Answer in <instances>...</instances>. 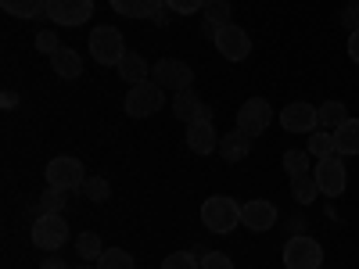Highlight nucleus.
Wrapping results in <instances>:
<instances>
[{
  "label": "nucleus",
  "mask_w": 359,
  "mask_h": 269,
  "mask_svg": "<svg viewBox=\"0 0 359 269\" xmlns=\"http://www.w3.org/2000/svg\"><path fill=\"white\" fill-rule=\"evenodd\" d=\"M50 69L57 79H79L83 76V57L72 47H62L57 54H50Z\"/></svg>",
  "instance_id": "f3484780"
},
{
  "label": "nucleus",
  "mask_w": 359,
  "mask_h": 269,
  "mask_svg": "<svg viewBox=\"0 0 359 269\" xmlns=\"http://www.w3.org/2000/svg\"><path fill=\"white\" fill-rule=\"evenodd\" d=\"M201 269H233V258L226 251H205L201 255Z\"/></svg>",
  "instance_id": "473e14b6"
},
{
  "label": "nucleus",
  "mask_w": 359,
  "mask_h": 269,
  "mask_svg": "<svg viewBox=\"0 0 359 269\" xmlns=\"http://www.w3.org/2000/svg\"><path fill=\"white\" fill-rule=\"evenodd\" d=\"M205 4H208V0H165V8L176 11V15H194V11H201Z\"/></svg>",
  "instance_id": "72a5a7b5"
},
{
  "label": "nucleus",
  "mask_w": 359,
  "mask_h": 269,
  "mask_svg": "<svg viewBox=\"0 0 359 269\" xmlns=\"http://www.w3.org/2000/svg\"><path fill=\"white\" fill-rule=\"evenodd\" d=\"M212 40H216V50L226 57V62H245V57L252 54V36L245 33L241 25H233V22L219 25Z\"/></svg>",
  "instance_id": "9d476101"
},
{
  "label": "nucleus",
  "mask_w": 359,
  "mask_h": 269,
  "mask_svg": "<svg viewBox=\"0 0 359 269\" xmlns=\"http://www.w3.org/2000/svg\"><path fill=\"white\" fill-rule=\"evenodd\" d=\"M86 184V169L79 158L62 155V158H50L47 162V187H62V191H76Z\"/></svg>",
  "instance_id": "1a4fd4ad"
},
{
  "label": "nucleus",
  "mask_w": 359,
  "mask_h": 269,
  "mask_svg": "<svg viewBox=\"0 0 359 269\" xmlns=\"http://www.w3.org/2000/svg\"><path fill=\"white\" fill-rule=\"evenodd\" d=\"M269 126H273V108H269L266 97H248L241 108H237V130L245 137H262Z\"/></svg>",
  "instance_id": "423d86ee"
},
{
  "label": "nucleus",
  "mask_w": 359,
  "mask_h": 269,
  "mask_svg": "<svg viewBox=\"0 0 359 269\" xmlns=\"http://www.w3.org/2000/svg\"><path fill=\"white\" fill-rule=\"evenodd\" d=\"M201 223L208 233H233L241 226V205L226 194H212L201 201Z\"/></svg>",
  "instance_id": "f257e3e1"
},
{
  "label": "nucleus",
  "mask_w": 359,
  "mask_h": 269,
  "mask_svg": "<svg viewBox=\"0 0 359 269\" xmlns=\"http://www.w3.org/2000/svg\"><path fill=\"white\" fill-rule=\"evenodd\" d=\"M65 191L62 187H47L43 194H40V212H62V208H65Z\"/></svg>",
  "instance_id": "7c9ffc66"
},
{
  "label": "nucleus",
  "mask_w": 359,
  "mask_h": 269,
  "mask_svg": "<svg viewBox=\"0 0 359 269\" xmlns=\"http://www.w3.org/2000/svg\"><path fill=\"white\" fill-rule=\"evenodd\" d=\"M162 104H165V90L155 79H144V83L130 86V94L123 101V108H126L130 118H147V115H155Z\"/></svg>",
  "instance_id": "20e7f679"
},
{
  "label": "nucleus",
  "mask_w": 359,
  "mask_h": 269,
  "mask_svg": "<svg viewBox=\"0 0 359 269\" xmlns=\"http://www.w3.org/2000/svg\"><path fill=\"white\" fill-rule=\"evenodd\" d=\"M172 115L180 118V123H201V118H212V108H208V104L194 94V86H191V90H180V94H172Z\"/></svg>",
  "instance_id": "4468645a"
},
{
  "label": "nucleus",
  "mask_w": 359,
  "mask_h": 269,
  "mask_svg": "<svg viewBox=\"0 0 359 269\" xmlns=\"http://www.w3.org/2000/svg\"><path fill=\"white\" fill-rule=\"evenodd\" d=\"M241 226H248L252 233H266L277 226V205L266 201V198H255L248 205H241Z\"/></svg>",
  "instance_id": "ddd939ff"
},
{
  "label": "nucleus",
  "mask_w": 359,
  "mask_h": 269,
  "mask_svg": "<svg viewBox=\"0 0 359 269\" xmlns=\"http://www.w3.org/2000/svg\"><path fill=\"white\" fill-rule=\"evenodd\" d=\"M348 57L359 65V29H355V33H348Z\"/></svg>",
  "instance_id": "c9c22d12"
},
{
  "label": "nucleus",
  "mask_w": 359,
  "mask_h": 269,
  "mask_svg": "<svg viewBox=\"0 0 359 269\" xmlns=\"http://www.w3.org/2000/svg\"><path fill=\"white\" fill-rule=\"evenodd\" d=\"M334 140H338V155H359V118H345L334 130Z\"/></svg>",
  "instance_id": "aec40b11"
},
{
  "label": "nucleus",
  "mask_w": 359,
  "mask_h": 269,
  "mask_svg": "<svg viewBox=\"0 0 359 269\" xmlns=\"http://www.w3.org/2000/svg\"><path fill=\"white\" fill-rule=\"evenodd\" d=\"M162 269H201V258L194 251H172V255H165Z\"/></svg>",
  "instance_id": "c756f323"
},
{
  "label": "nucleus",
  "mask_w": 359,
  "mask_h": 269,
  "mask_svg": "<svg viewBox=\"0 0 359 269\" xmlns=\"http://www.w3.org/2000/svg\"><path fill=\"white\" fill-rule=\"evenodd\" d=\"M43 15L57 25H83L94 18V0H47Z\"/></svg>",
  "instance_id": "9b49d317"
},
{
  "label": "nucleus",
  "mask_w": 359,
  "mask_h": 269,
  "mask_svg": "<svg viewBox=\"0 0 359 269\" xmlns=\"http://www.w3.org/2000/svg\"><path fill=\"white\" fill-rule=\"evenodd\" d=\"M341 25L348 29V33H355V29H359V0H352V4L341 8Z\"/></svg>",
  "instance_id": "f704fd0d"
},
{
  "label": "nucleus",
  "mask_w": 359,
  "mask_h": 269,
  "mask_svg": "<svg viewBox=\"0 0 359 269\" xmlns=\"http://www.w3.org/2000/svg\"><path fill=\"white\" fill-rule=\"evenodd\" d=\"M313 176H316V184H320V194H327V198H338V194H345V187H348V169H345L341 155L316 158Z\"/></svg>",
  "instance_id": "0eeeda50"
},
{
  "label": "nucleus",
  "mask_w": 359,
  "mask_h": 269,
  "mask_svg": "<svg viewBox=\"0 0 359 269\" xmlns=\"http://www.w3.org/2000/svg\"><path fill=\"white\" fill-rule=\"evenodd\" d=\"M76 251H79V258H83V262H97V258H101V251H104V244H101V237H97L94 230H86V233H79V237H76Z\"/></svg>",
  "instance_id": "a878e982"
},
{
  "label": "nucleus",
  "mask_w": 359,
  "mask_h": 269,
  "mask_svg": "<svg viewBox=\"0 0 359 269\" xmlns=\"http://www.w3.org/2000/svg\"><path fill=\"white\" fill-rule=\"evenodd\" d=\"M306 151H309L313 158L338 155V140H334V133H331V130H316V133H309V147H306Z\"/></svg>",
  "instance_id": "5701e85b"
},
{
  "label": "nucleus",
  "mask_w": 359,
  "mask_h": 269,
  "mask_svg": "<svg viewBox=\"0 0 359 269\" xmlns=\"http://www.w3.org/2000/svg\"><path fill=\"white\" fill-rule=\"evenodd\" d=\"M201 15H205V22L212 25V29L226 25L230 22V0H208V4L201 8Z\"/></svg>",
  "instance_id": "bb28decb"
},
{
  "label": "nucleus",
  "mask_w": 359,
  "mask_h": 269,
  "mask_svg": "<svg viewBox=\"0 0 359 269\" xmlns=\"http://www.w3.org/2000/svg\"><path fill=\"white\" fill-rule=\"evenodd\" d=\"M280 130L287 133H316L320 130V118H316V108L309 101H291L280 108Z\"/></svg>",
  "instance_id": "f8f14e48"
},
{
  "label": "nucleus",
  "mask_w": 359,
  "mask_h": 269,
  "mask_svg": "<svg viewBox=\"0 0 359 269\" xmlns=\"http://www.w3.org/2000/svg\"><path fill=\"white\" fill-rule=\"evenodd\" d=\"M280 258H284V269H320L323 265V248H320L316 237L298 233V237H287Z\"/></svg>",
  "instance_id": "7ed1b4c3"
},
{
  "label": "nucleus",
  "mask_w": 359,
  "mask_h": 269,
  "mask_svg": "<svg viewBox=\"0 0 359 269\" xmlns=\"http://www.w3.org/2000/svg\"><path fill=\"white\" fill-rule=\"evenodd\" d=\"M291 194L298 205H313L316 194H320V184H316V176L313 172H302V176H291Z\"/></svg>",
  "instance_id": "4be33fe9"
},
{
  "label": "nucleus",
  "mask_w": 359,
  "mask_h": 269,
  "mask_svg": "<svg viewBox=\"0 0 359 269\" xmlns=\"http://www.w3.org/2000/svg\"><path fill=\"white\" fill-rule=\"evenodd\" d=\"M97 269H137V258L126 248H104L97 258Z\"/></svg>",
  "instance_id": "393cba45"
},
{
  "label": "nucleus",
  "mask_w": 359,
  "mask_h": 269,
  "mask_svg": "<svg viewBox=\"0 0 359 269\" xmlns=\"http://www.w3.org/2000/svg\"><path fill=\"white\" fill-rule=\"evenodd\" d=\"M40 269H69V265H65V262H62V258H47V262H43V265H40Z\"/></svg>",
  "instance_id": "58836bf2"
},
{
  "label": "nucleus",
  "mask_w": 359,
  "mask_h": 269,
  "mask_svg": "<svg viewBox=\"0 0 359 269\" xmlns=\"http://www.w3.org/2000/svg\"><path fill=\"white\" fill-rule=\"evenodd\" d=\"M320 269H327V265H320Z\"/></svg>",
  "instance_id": "a19ab883"
},
{
  "label": "nucleus",
  "mask_w": 359,
  "mask_h": 269,
  "mask_svg": "<svg viewBox=\"0 0 359 269\" xmlns=\"http://www.w3.org/2000/svg\"><path fill=\"white\" fill-rule=\"evenodd\" d=\"M36 50L40 54H57V50H62V40H57L54 29H40V33H36Z\"/></svg>",
  "instance_id": "2f4dec72"
},
{
  "label": "nucleus",
  "mask_w": 359,
  "mask_h": 269,
  "mask_svg": "<svg viewBox=\"0 0 359 269\" xmlns=\"http://www.w3.org/2000/svg\"><path fill=\"white\" fill-rule=\"evenodd\" d=\"M151 79L162 86V90H172V94H180V90H191L194 86V69L187 62H180V57H162L158 65H151Z\"/></svg>",
  "instance_id": "6e6552de"
},
{
  "label": "nucleus",
  "mask_w": 359,
  "mask_h": 269,
  "mask_svg": "<svg viewBox=\"0 0 359 269\" xmlns=\"http://www.w3.org/2000/svg\"><path fill=\"white\" fill-rule=\"evenodd\" d=\"M151 22H155V25H165V22H169V11H165V4H162V8L151 15Z\"/></svg>",
  "instance_id": "e433bc0d"
},
{
  "label": "nucleus",
  "mask_w": 359,
  "mask_h": 269,
  "mask_svg": "<svg viewBox=\"0 0 359 269\" xmlns=\"http://www.w3.org/2000/svg\"><path fill=\"white\" fill-rule=\"evenodd\" d=\"M287 226H291V237H298V233H306V230H302L306 223H302V219H298V216H294V219H291Z\"/></svg>",
  "instance_id": "4c0bfd02"
},
{
  "label": "nucleus",
  "mask_w": 359,
  "mask_h": 269,
  "mask_svg": "<svg viewBox=\"0 0 359 269\" xmlns=\"http://www.w3.org/2000/svg\"><path fill=\"white\" fill-rule=\"evenodd\" d=\"M69 241V223L62 212H40L33 223V244L40 251H57Z\"/></svg>",
  "instance_id": "39448f33"
},
{
  "label": "nucleus",
  "mask_w": 359,
  "mask_h": 269,
  "mask_svg": "<svg viewBox=\"0 0 359 269\" xmlns=\"http://www.w3.org/2000/svg\"><path fill=\"white\" fill-rule=\"evenodd\" d=\"M90 57H94L97 65H118L126 57V40H123V33H118L115 25H97L94 33H90Z\"/></svg>",
  "instance_id": "f03ea898"
},
{
  "label": "nucleus",
  "mask_w": 359,
  "mask_h": 269,
  "mask_svg": "<svg viewBox=\"0 0 359 269\" xmlns=\"http://www.w3.org/2000/svg\"><path fill=\"white\" fill-rule=\"evenodd\" d=\"M316 118H320V130H338L345 118H348V108L341 104V101H323L320 108H316Z\"/></svg>",
  "instance_id": "412c9836"
},
{
  "label": "nucleus",
  "mask_w": 359,
  "mask_h": 269,
  "mask_svg": "<svg viewBox=\"0 0 359 269\" xmlns=\"http://www.w3.org/2000/svg\"><path fill=\"white\" fill-rule=\"evenodd\" d=\"M111 11L115 15H123V18H151L165 0H108Z\"/></svg>",
  "instance_id": "6ab92c4d"
},
{
  "label": "nucleus",
  "mask_w": 359,
  "mask_h": 269,
  "mask_svg": "<svg viewBox=\"0 0 359 269\" xmlns=\"http://www.w3.org/2000/svg\"><path fill=\"white\" fill-rule=\"evenodd\" d=\"M309 151H302V147H294V151H287L284 155V172L287 176H302V172H309Z\"/></svg>",
  "instance_id": "c85d7f7f"
},
{
  "label": "nucleus",
  "mask_w": 359,
  "mask_h": 269,
  "mask_svg": "<svg viewBox=\"0 0 359 269\" xmlns=\"http://www.w3.org/2000/svg\"><path fill=\"white\" fill-rule=\"evenodd\" d=\"M11 18H36L40 11H47V0H0Z\"/></svg>",
  "instance_id": "b1692460"
},
{
  "label": "nucleus",
  "mask_w": 359,
  "mask_h": 269,
  "mask_svg": "<svg viewBox=\"0 0 359 269\" xmlns=\"http://www.w3.org/2000/svg\"><path fill=\"white\" fill-rule=\"evenodd\" d=\"M76 269H97V262H83V265H76Z\"/></svg>",
  "instance_id": "ea45409f"
},
{
  "label": "nucleus",
  "mask_w": 359,
  "mask_h": 269,
  "mask_svg": "<svg viewBox=\"0 0 359 269\" xmlns=\"http://www.w3.org/2000/svg\"><path fill=\"white\" fill-rule=\"evenodd\" d=\"M187 147L194 155H212L219 151V133L212 126V118H201V123H187Z\"/></svg>",
  "instance_id": "2eb2a0df"
},
{
  "label": "nucleus",
  "mask_w": 359,
  "mask_h": 269,
  "mask_svg": "<svg viewBox=\"0 0 359 269\" xmlns=\"http://www.w3.org/2000/svg\"><path fill=\"white\" fill-rule=\"evenodd\" d=\"M79 191H83L90 201H97V205L111 198V187H108V179H104V176H86V184H83Z\"/></svg>",
  "instance_id": "cd10ccee"
},
{
  "label": "nucleus",
  "mask_w": 359,
  "mask_h": 269,
  "mask_svg": "<svg viewBox=\"0 0 359 269\" xmlns=\"http://www.w3.org/2000/svg\"><path fill=\"white\" fill-rule=\"evenodd\" d=\"M219 155L223 162H245L252 155V137H245L241 130H230L219 137Z\"/></svg>",
  "instance_id": "dca6fc26"
},
{
  "label": "nucleus",
  "mask_w": 359,
  "mask_h": 269,
  "mask_svg": "<svg viewBox=\"0 0 359 269\" xmlns=\"http://www.w3.org/2000/svg\"><path fill=\"white\" fill-rule=\"evenodd\" d=\"M115 69H118V79H126L130 86H137V83H144V79H151V65H147L137 50H126V57H123V62H118Z\"/></svg>",
  "instance_id": "a211bd4d"
}]
</instances>
